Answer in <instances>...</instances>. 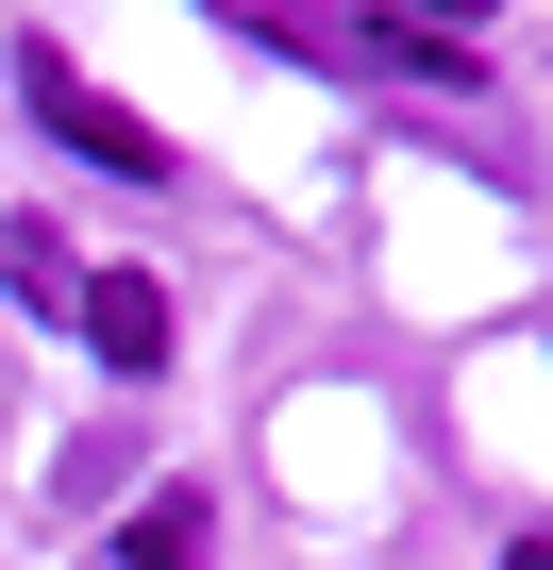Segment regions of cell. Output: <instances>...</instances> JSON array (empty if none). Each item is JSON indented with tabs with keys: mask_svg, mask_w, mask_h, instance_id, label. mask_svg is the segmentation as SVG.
Wrapping results in <instances>:
<instances>
[{
	"mask_svg": "<svg viewBox=\"0 0 553 570\" xmlns=\"http://www.w3.org/2000/svg\"><path fill=\"white\" fill-rule=\"evenodd\" d=\"M268 51H303L336 85H403V101H486V68L453 35H403V18H268Z\"/></svg>",
	"mask_w": 553,
	"mask_h": 570,
	"instance_id": "6da1fadb",
	"label": "cell"
},
{
	"mask_svg": "<svg viewBox=\"0 0 553 570\" xmlns=\"http://www.w3.org/2000/svg\"><path fill=\"white\" fill-rule=\"evenodd\" d=\"M18 85H34V118H51V135H68V151H85V168H118V185H168V135H151V118H135V101H101V85H85V68H68V51H51V35H34V51H18Z\"/></svg>",
	"mask_w": 553,
	"mask_h": 570,
	"instance_id": "7a4b0ae2",
	"label": "cell"
},
{
	"mask_svg": "<svg viewBox=\"0 0 553 570\" xmlns=\"http://www.w3.org/2000/svg\"><path fill=\"white\" fill-rule=\"evenodd\" d=\"M68 320H85V353H101L118 386L168 370V285H151V268H85V285H68Z\"/></svg>",
	"mask_w": 553,
	"mask_h": 570,
	"instance_id": "3957f363",
	"label": "cell"
},
{
	"mask_svg": "<svg viewBox=\"0 0 553 570\" xmlns=\"http://www.w3.org/2000/svg\"><path fill=\"white\" fill-rule=\"evenodd\" d=\"M0 285H18L34 320H68V285H85V268H68V235H51V218H0Z\"/></svg>",
	"mask_w": 553,
	"mask_h": 570,
	"instance_id": "277c9868",
	"label": "cell"
},
{
	"mask_svg": "<svg viewBox=\"0 0 553 570\" xmlns=\"http://www.w3.org/2000/svg\"><path fill=\"white\" fill-rule=\"evenodd\" d=\"M118 570H201V487H151L135 537H118Z\"/></svg>",
	"mask_w": 553,
	"mask_h": 570,
	"instance_id": "5b68a950",
	"label": "cell"
},
{
	"mask_svg": "<svg viewBox=\"0 0 553 570\" xmlns=\"http://www.w3.org/2000/svg\"><path fill=\"white\" fill-rule=\"evenodd\" d=\"M403 35H453V51H470V35H486V0H403Z\"/></svg>",
	"mask_w": 553,
	"mask_h": 570,
	"instance_id": "8992f818",
	"label": "cell"
},
{
	"mask_svg": "<svg viewBox=\"0 0 553 570\" xmlns=\"http://www.w3.org/2000/svg\"><path fill=\"white\" fill-rule=\"evenodd\" d=\"M503 570H553V537H520V553H503Z\"/></svg>",
	"mask_w": 553,
	"mask_h": 570,
	"instance_id": "52a82bcc",
	"label": "cell"
}]
</instances>
